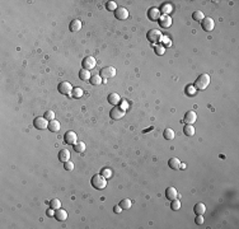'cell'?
I'll return each instance as SVG.
<instances>
[{
    "label": "cell",
    "instance_id": "42",
    "mask_svg": "<svg viewBox=\"0 0 239 229\" xmlns=\"http://www.w3.org/2000/svg\"><path fill=\"white\" fill-rule=\"evenodd\" d=\"M46 215H47V216H55V209H52V208L47 209V211H46Z\"/></svg>",
    "mask_w": 239,
    "mask_h": 229
},
{
    "label": "cell",
    "instance_id": "30",
    "mask_svg": "<svg viewBox=\"0 0 239 229\" xmlns=\"http://www.w3.org/2000/svg\"><path fill=\"white\" fill-rule=\"evenodd\" d=\"M83 94H84V92H83L82 88H79V87L73 88V92H71V97L73 98H80Z\"/></svg>",
    "mask_w": 239,
    "mask_h": 229
},
{
    "label": "cell",
    "instance_id": "36",
    "mask_svg": "<svg viewBox=\"0 0 239 229\" xmlns=\"http://www.w3.org/2000/svg\"><path fill=\"white\" fill-rule=\"evenodd\" d=\"M164 50H165V48H164V46H161V45H157V46H155V48H154L155 54H157V55H159V56L164 54Z\"/></svg>",
    "mask_w": 239,
    "mask_h": 229
},
{
    "label": "cell",
    "instance_id": "17",
    "mask_svg": "<svg viewBox=\"0 0 239 229\" xmlns=\"http://www.w3.org/2000/svg\"><path fill=\"white\" fill-rule=\"evenodd\" d=\"M177 196H178V192H177V190L174 189V187H168L167 190H165V197L168 199V200H174V199H177Z\"/></svg>",
    "mask_w": 239,
    "mask_h": 229
},
{
    "label": "cell",
    "instance_id": "2",
    "mask_svg": "<svg viewBox=\"0 0 239 229\" xmlns=\"http://www.w3.org/2000/svg\"><path fill=\"white\" fill-rule=\"evenodd\" d=\"M92 186L94 187L96 190H103L106 186H107V178H104L102 174H94L92 177V181H90Z\"/></svg>",
    "mask_w": 239,
    "mask_h": 229
},
{
    "label": "cell",
    "instance_id": "21",
    "mask_svg": "<svg viewBox=\"0 0 239 229\" xmlns=\"http://www.w3.org/2000/svg\"><path fill=\"white\" fill-rule=\"evenodd\" d=\"M168 166L172 169H179V167H181V160L178 158H170L168 160Z\"/></svg>",
    "mask_w": 239,
    "mask_h": 229
},
{
    "label": "cell",
    "instance_id": "34",
    "mask_svg": "<svg viewBox=\"0 0 239 229\" xmlns=\"http://www.w3.org/2000/svg\"><path fill=\"white\" fill-rule=\"evenodd\" d=\"M106 8H107V10H109V12H115L117 9V4L115 2H107Z\"/></svg>",
    "mask_w": 239,
    "mask_h": 229
},
{
    "label": "cell",
    "instance_id": "45",
    "mask_svg": "<svg viewBox=\"0 0 239 229\" xmlns=\"http://www.w3.org/2000/svg\"><path fill=\"white\" fill-rule=\"evenodd\" d=\"M179 168H182V169H186V164H184V163H181V167H179Z\"/></svg>",
    "mask_w": 239,
    "mask_h": 229
},
{
    "label": "cell",
    "instance_id": "40",
    "mask_svg": "<svg viewBox=\"0 0 239 229\" xmlns=\"http://www.w3.org/2000/svg\"><path fill=\"white\" fill-rule=\"evenodd\" d=\"M186 90H187V93H188V96H195L196 94V88L195 87H191L190 86V87H187Z\"/></svg>",
    "mask_w": 239,
    "mask_h": 229
},
{
    "label": "cell",
    "instance_id": "22",
    "mask_svg": "<svg viewBox=\"0 0 239 229\" xmlns=\"http://www.w3.org/2000/svg\"><path fill=\"white\" fill-rule=\"evenodd\" d=\"M48 130L52 131V132H57V131L60 130V122L56 121V120L48 121Z\"/></svg>",
    "mask_w": 239,
    "mask_h": 229
},
{
    "label": "cell",
    "instance_id": "19",
    "mask_svg": "<svg viewBox=\"0 0 239 229\" xmlns=\"http://www.w3.org/2000/svg\"><path fill=\"white\" fill-rule=\"evenodd\" d=\"M107 99H108V102H109V105L117 106V105L120 103V101H121V97H120V94H117V93H111Z\"/></svg>",
    "mask_w": 239,
    "mask_h": 229
},
{
    "label": "cell",
    "instance_id": "10",
    "mask_svg": "<svg viewBox=\"0 0 239 229\" xmlns=\"http://www.w3.org/2000/svg\"><path fill=\"white\" fill-rule=\"evenodd\" d=\"M33 125H35V127L38 130H45L48 127V121L45 117H36L35 121H33Z\"/></svg>",
    "mask_w": 239,
    "mask_h": 229
},
{
    "label": "cell",
    "instance_id": "12",
    "mask_svg": "<svg viewBox=\"0 0 239 229\" xmlns=\"http://www.w3.org/2000/svg\"><path fill=\"white\" fill-rule=\"evenodd\" d=\"M196 120H197V115L193 111H187L184 117H183V122L186 125H193L196 122Z\"/></svg>",
    "mask_w": 239,
    "mask_h": 229
},
{
    "label": "cell",
    "instance_id": "24",
    "mask_svg": "<svg viewBox=\"0 0 239 229\" xmlns=\"http://www.w3.org/2000/svg\"><path fill=\"white\" fill-rule=\"evenodd\" d=\"M89 82H90L92 86H99V84H102V76L98 75V74H94V75L90 76Z\"/></svg>",
    "mask_w": 239,
    "mask_h": 229
},
{
    "label": "cell",
    "instance_id": "41",
    "mask_svg": "<svg viewBox=\"0 0 239 229\" xmlns=\"http://www.w3.org/2000/svg\"><path fill=\"white\" fill-rule=\"evenodd\" d=\"M195 222H196V224H199V225H201V224L203 223V218H202V215H197V216H196V219H195Z\"/></svg>",
    "mask_w": 239,
    "mask_h": 229
},
{
    "label": "cell",
    "instance_id": "39",
    "mask_svg": "<svg viewBox=\"0 0 239 229\" xmlns=\"http://www.w3.org/2000/svg\"><path fill=\"white\" fill-rule=\"evenodd\" d=\"M161 42H163L164 46H170V45H172V41L169 40L168 36H163V38H161Z\"/></svg>",
    "mask_w": 239,
    "mask_h": 229
},
{
    "label": "cell",
    "instance_id": "38",
    "mask_svg": "<svg viewBox=\"0 0 239 229\" xmlns=\"http://www.w3.org/2000/svg\"><path fill=\"white\" fill-rule=\"evenodd\" d=\"M64 168L66 169V171H73V169H74V163L70 162V160H67V162L64 163Z\"/></svg>",
    "mask_w": 239,
    "mask_h": 229
},
{
    "label": "cell",
    "instance_id": "43",
    "mask_svg": "<svg viewBox=\"0 0 239 229\" xmlns=\"http://www.w3.org/2000/svg\"><path fill=\"white\" fill-rule=\"evenodd\" d=\"M121 210H122V208H121V206H120V205H116V206L113 208V211H115V213H116V214H118V213H121Z\"/></svg>",
    "mask_w": 239,
    "mask_h": 229
},
{
    "label": "cell",
    "instance_id": "5",
    "mask_svg": "<svg viewBox=\"0 0 239 229\" xmlns=\"http://www.w3.org/2000/svg\"><path fill=\"white\" fill-rule=\"evenodd\" d=\"M59 92L61 93V94L64 96H71V92H73V87H71V84L69 82H63V83H60L59 84V87H57Z\"/></svg>",
    "mask_w": 239,
    "mask_h": 229
},
{
    "label": "cell",
    "instance_id": "44",
    "mask_svg": "<svg viewBox=\"0 0 239 229\" xmlns=\"http://www.w3.org/2000/svg\"><path fill=\"white\" fill-rule=\"evenodd\" d=\"M120 107H121V108L123 109V111H125V109H126L127 107H129V103H127L126 101H122V103H121V106H120Z\"/></svg>",
    "mask_w": 239,
    "mask_h": 229
},
{
    "label": "cell",
    "instance_id": "14",
    "mask_svg": "<svg viewBox=\"0 0 239 229\" xmlns=\"http://www.w3.org/2000/svg\"><path fill=\"white\" fill-rule=\"evenodd\" d=\"M160 10L158 9V8H150L149 12H148V17H149V19L150 21H159L160 18Z\"/></svg>",
    "mask_w": 239,
    "mask_h": 229
},
{
    "label": "cell",
    "instance_id": "25",
    "mask_svg": "<svg viewBox=\"0 0 239 229\" xmlns=\"http://www.w3.org/2000/svg\"><path fill=\"white\" fill-rule=\"evenodd\" d=\"M172 5H170L169 3H165L160 6V13H163V15H169V13L172 12Z\"/></svg>",
    "mask_w": 239,
    "mask_h": 229
},
{
    "label": "cell",
    "instance_id": "27",
    "mask_svg": "<svg viewBox=\"0 0 239 229\" xmlns=\"http://www.w3.org/2000/svg\"><path fill=\"white\" fill-rule=\"evenodd\" d=\"M163 136H164V139H167V140H173L176 135H174V131H173L172 129H169V127H168V129H165V130H164Z\"/></svg>",
    "mask_w": 239,
    "mask_h": 229
},
{
    "label": "cell",
    "instance_id": "35",
    "mask_svg": "<svg viewBox=\"0 0 239 229\" xmlns=\"http://www.w3.org/2000/svg\"><path fill=\"white\" fill-rule=\"evenodd\" d=\"M47 121H52V120H55V113H54V111H46V113H45V116H44Z\"/></svg>",
    "mask_w": 239,
    "mask_h": 229
},
{
    "label": "cell",
    "instance_id": "3",
    "mask_svg": "<svg viewBox=\"0 0 239 229\" xmlns=\"http://www.w3.org/2000/svg\"><path fill=\"white\" fill-rule=\"evenodd\" d=\"M146 38L151 44H158V42H161V38H163V35L159 29H150L146 35Z\"/></svg>",
    "mask_w": 239,
    "mask_h": 229
},
{
    "label": "cell",
    "instance_id": "37",
    "mask_svg": "<svg viewBox=\"0 0 239 229\" xmlns=\"http://www.w3.org/2000/svg\"><path fill=\"white\" fill-rule=\"evenodd\" d=\"M101 174L103 176L104 178H109V177H112V171H111V169H108V168H104L103 171H102Z\"/></svg>",
    "mask_w": 239,
    "mask_h": 229
},
{
    "label": "cell",
    "instance_id": "20",
    "mask_svg": "<svg viewBox=\"0 0 239 229\" xmlns=\"http://www.w3.org/2000/svg\"><path fill=\"white\" fill-rule=\"evenodd\" d=\"M80 28H82V22L79 21V19H74V21H71V23H70V25H69V29L71 31V32H79L80 31Z\"/></svg>",
    "mask_w": 239,
    "mask_h": 229
},
{
    "label": "cell",
    "instance_id": "31",
    "mask_svg": "<svg viewBox=\"0 0 239 229\" xmlns=\"http://www.w3.org/2000/svg\"><path fill=\"white\" fill-rule=\"evenodd\" d=\"M131 200L130 199H123V200H121V202H120V206H121L122 209H125V210H127V209H130L131 208Z\"/></svg>",
    "mask_w": 239,
    "mask_h": 229
},
{
    "label": "cell",
    "instance_id": "1",
    "mask_svg": "<svg viewBox=\"0 0 239 229\" xmlns=\"http://www.w3.org/2000/svg\"><path fill=\"white\" fill-rule=\"evenodd\" d=\"M210 75L209 74H201L197 79H196L195 82V88L196 89H200V90H203V89H206L209 87V84H210Z\"/></svg>",
    "mask_w": 239,
    "mask_h": 229
},
{
    "label": "cell",
    "instance_id": "18",
    "mask_svg": "<svg viewBox=\"0 0 239 229\" xmlns=\"http://www.w3.org/2000/svg\"><path fill=\"white\" fill-rule=\"evenodd\" d=\"M193 211L196 215H203L205 211H206V206H205V204H202V202H197L193 206Z\"/></svg>",
    "mask_w": 239,
    "mask_h": 229
},
{
    "label": "cell",
    "instance_id": "26",
    "mask_svg": "<svg viewBox=\"0 0 239 229\" xmlns=\"http://www.w3.org/2000/svg\"><path fill=\"white\" fill-rule=\"evenodd\" d=\"M74 150L76 153H84L85 151V144L83 141H76L74 144Z\"/></svg>",
    "mask_w": 239,
    "mask_h": 229
},
{
    "label": "cell",
    "instance_id": "33",
    "mask_svg": "<svg viewBox=\"0 0 239 229\" xmlns=\"http://www.w3.org/2000/svg\"><path fill=\"white\" fill-rule=\"evenodd\" d=\"M170 208H172V210H179V209H181V201H179L178 199L172 200V204H170Z\"/></svg>",
    "mask_w": 239,
    "mask_h": 229
},
{
    "label": "cell",
    "instance_id": "13",
    "mask_svg": "<svg viewBox=\"0 0 239 229\" xmlns=\"http://www.w3.org/2000/svg\"><path fill=\"white\" fill-rule=\"evenodd\" d=\"M159 24H160V27H163V28L170 27V24H172V18H170V15H163L161 14L160 18H159Z\"/></svg>",
    "mask_w": 239,
    "mask_h": 229
},
{
    "label": "cell",
    "instance_id": "28",
    "mask_svg": "<svg viewBox=\"0 0 239 229\" xmlns=\"http://www.w3.org/2000/svg\"><path fill=\"white\" fill-rule=\"evenodd\" d=\"M90 73H89V70H85V69H82L80 71H79V78L82 79V80H89L90 79Z\"/></svg>",
    "mask_w": 239,
    "mask_h": 229
},
{
    "label": "cell",
    "instance_id": "9",
    "mask_svg": "<svg viewBox=\"0 0 239 229\" xmlns=\"http://www.w3.org/2000/svg\"><path fill=\"white\" fill-rule=\"evenodd\" d=\"M115 17L118 21H125V19L129 18V10L123 6H120L115 10Z\"/></svg>",
    "mask_w": 239,
    "mask_h": 229
},
{
    "label": "cell",
    "instance_id": "32",
    "mask_svg": "<svg viewBox=\"0 0 239 229\" xmlns=\"http://www.w3.org/2000/svg\"><path fill=\"white\" fill-rule=\"evenodd\" d=\"M50 208H52V209H60L61 208V201H60L59 199H52L50 201Z\"/></svg>",
    "mask_w": 239,
    "mask_h": 229
},
{
    "label": "cell",
    "instance_id": "16",
    "mask_svg": "<svg viewBox=\"0 0 239 229\" xmlns=\"http://www.w3.org/2000/svg\"><path fill=\"white\" fill-rule=\"evenodd\" d=\"M55 218H56V220H59V222H64V220H66V218H67V213H66V210H64V209H56L55 210Z\"/></svg>",
    "mask_w": 239,
    "mask_h": 229
},
{
    "label": "cell",
    "instance_id": "11",
    "mask_svg": "<svg viewBox=\"0 0 239 229\" xmlns=\"http://www.w3.org/2000/svg\"><path fill=\"white\" fill-rule=\"evenodd\" d=\"M64 141L67 144V145H74V144L78 141V136L74 131H66L64 135Z\"/></svg>",
    "mask_w": 239,
    "mask_h": 229
},
{
    "label": "cell",
    "instance_id": "8",
    "mask_svg": "<svg viewBox=\"0 0 239 229\" xmlns=\"http://www.w3.org/2000/svg\"><path fill=\"white\" fill-rule=\"evenodd\" d=\"M99 75L103 76V78H113V76L116 75V69L113 66H104V67L101 69Z\"/></svg>",
    "mask_w": 239,
    "mask_h": 229
},
{
    "label": "cell",
    "instance_id": "29",
    "mask_svg": "<svg viewBox=\"0 0 239 229\" xmlns=\"http://www.w3.org/2000/svg\"><path fill=\"white\" fill-rule=\"evenodd\" d=\"M203 18H205V15H203V13H202L201 10H196V12H193V14H192V19L196 21V22H201Z\"/></svg>",
    "mask_w": 239,
    "mask_h": 229
},
{
    "label": "cell",
    "instance_id": "6",
    "mask_svg": "<svg viewBox=\"0 0 239 229\" xmlns=\"http://www.w3.org/2000/svg\"><path fill=\"white\" fill-rule=\"evenodd\" d=\"M201 25H202L203 31L211 32L212 29H214V27H215V23H214V19L210 18V17H205V18L201 21Z\"/></svg>",
    "mask_w": 239,
    "mask_h": 229
},
{
    "label": "cell",
    "instance_id": "4",
    "mask_svg": "<svg viewBox=\"0 0 239 229\" xmlns=\"http://www.w3.org/2000/svg\"><path fill=\"white\" fill-rule=\"evenodd\" d=\"M96 65H97V61H96V59L93 57V56H87V57H84L83 61H82V66H83V69H85V70H92V69H94Z\"/></svg>",
    "mask_w": 239,
    "mask_h": 229
},
{
    "label": "cell",
    "instance_id": "23",
    "mask_svg": "<svg viewBox=\"0 0 239 229\" xmlns=\"http://www.w3.org/2000/svg\"><path fill=\"white\" fill-rule=\"evenodd\" d=\"M183 134L186 136H193L195 135V127L193 125H184L183 127Z\"/></svg>",
    "mask_w": 239,
    "mask_h": 229
},
{
    "label": "cell",
    "instance_id": "7",
    "mask_svg": "<svg viewBox=\"0 0 239 229\" xmlns=\"http://www.w3.org/2000/svg\"><path fill=\"white\" fill-rule=\"evenodd\" d=\"M109 116H111L112 120H120V118H122L125 116V111L120 106H115L112 109H111Z\"/></svg>",
    "mask_w": 239,
    "mask_h": 229
},
{
    "label": "cell",
    "instance_id": "15",
    "mask_svg": "<svg viewBox=\"0 0 239 229\" xmlns=\"http://www.w3.org/2000/svg\"><path fill=\"white\" fill-rule=\"evenodd\" d=\"M59 160L60 162H67V160H70V151L67 149H61L59 151Z\"/></svg>",
    "mask_w": 239,
    "mask_h": 229
}]
</instances>
